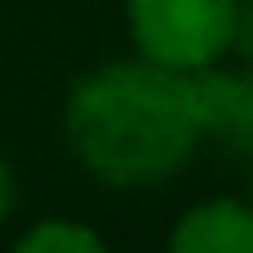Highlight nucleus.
<instances>
[{
	"instance_id": "nucleus-1",
	"label": "nucleus",
	"mask_w": 253,
	"mask_h": 253,
	"mask_svg": "<svg viewBox=\"0 0 253 253\" xmlns=\"http://www.w3.org/2000/svg\"><path fill=\"white\" fill-rule=\"evenodd\" d=\"M75 164L104 189H144L184 169L204 144L189 75L149 60H114L75 80L60 114Z\"/></svg>"
},
{
	"instance_id": "nucleus-2",
	"label": "nucleus",
	"mask_w": 253,
	"mask_h": 253,
	"mask_svg": "<svg viewBox=\"0 0 253 253\" xmlns=\"http://www.w3.org/2000/svg\"><path fill=\"white\" fill-rule=\"evenodd\" d=\"M233 10L238 0H124V30L139 60L194 75L228 55Z\"/></svg>"
},
{
	"instance_id": "nucleus-3",
	"label": "nucleus",
	"mask_w": 253,
	"mask_h": 253,
	"mask_svg": "<svg viewBox=\"0 0 253 253\" xmlns=\"http://www.w3.org/2000/svg\"><path fill=\"white\" fill-rule=\"evenodd\" d=\"M189 99H194V119H199V139L223 144L238 159H253V65L243 60V70H194L189 75Z\"/></svg>"
},
{
	"instance_id": "nucleus-4",
	"label": "nucleus",
	"mask_w": 253,
	"mask_h": 253,
	"mask_svg": "<svg viewBox=\"0 0 253 253\" xmlns=\"http://www.w3.org/2000/svg\"><path fill=\"white\" fill-rule=\"evenodd\" d=\"M174 253H253V204L243 194H213L189 204L169 228Z\"/></svg>"
},
{
	"instance_id": "nucleus-5",
	"label": "nucleus",
	"mask_w": 253,
	"mask_h": 253,
	"mask_svg": "<svg viewBox=\"0 0 253 253\" xmlns=\"http://www.w3.org/2000/svg\"><path fill=\"white\" fill-rule=\"evenodd\" d=\"M104 233L80 223V218H35L20 238H15V253H104Z\"/></svg>"
},
{
	"instance_id": "nucleus-6",
	"label": "nucleus",
	"mask_w": 253,
	"mask_h": 253,
	"mask_svg": "<svg viewBox=\"0 0 253 253\" xmlns=\"http://www.w3.org/2000/svg\"><path fill=\"white\" fill-rule=\"evenodd\" d=\"M228 55H243L253 65V0H238L233 10V40H228Z\"/></svg>"
},
{
	"instance_id": "nucleus-7",
	"label": "nucleus",
	"mask_w": 253,
	"mask_h": 253,
	"mask_svg": "<svg viewBox=\"0 0 253 253\" xmlns=\"http://www.w3.org/2000/svg\"><path fill=\"white\" fill-rule=\"evenodd\" d=\"M15 199H20L15 169H10V159H5V154H0V223H5V218L15 213Z\"/></svg>"
},
{
	"instance_id": "nucleus-8",
	"label": "nucleus",
	"mask_w": 253,
	"mask_h": 253,
	"mask_svg": "<svg viewBox=\"0 0 253 253\" xmlns=\"http://www.w3.org/2000/svg\"><path fill=\"white\" fill-rule=\"evenodd\" d=\"M243 164H248V179H243V199L253 204V159H243Z\"/></svg>"
}]
</instances>
